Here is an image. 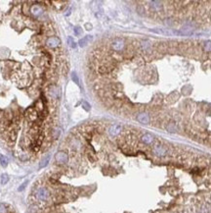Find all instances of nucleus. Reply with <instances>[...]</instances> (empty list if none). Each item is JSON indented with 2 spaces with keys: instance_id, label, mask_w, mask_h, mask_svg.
I'll use <instances>...</instances> for the list:
<instances>
[{
  "instance_id": "1",
  "label": "nucleus",
  "mask_w": 211,
  "mask_h": 213,
  "mask_svg": "<svg viewBox=\"0 0 211 213\" xmlns=\"http://www.w3.org/2000/svg\"><path fill=\"white\" fill-rule=\"evenodd\" d=\"M49 192L46 188H39L36 192V197L41 201H45L49 198Z\"/></svg>"
},
{
  "instance_id": "2",
  "label": "nucleus",
  "mask_w": 211,
  "mask_h": 213,
  "mask_svg": "<svg viewBox=\"0 0 211 213\" xmlns=\"http://www.w3.org/2000/svg\"><path fill=\"white\" fill-rule=\"evenodd\" d=\"M55 159L58 163L66 164V163L69 161V156H67V154L66 152H64V151H59L55 155Z\"/></svg>"
},
{
  "instance_id": "3",
  "label": "nucleus",
  "mask_w": 211,
  "mask_h": 213,
  "mask_svg": "<svg viewBox=\"0 0 211 213\" xmlns=\"http://www.w3.org/2000/svg\"><path fill=\"white\" fill-rule=\"evenodd\" d=\"M111 47L115 51H121L124 48V40L121 39H116L111 43Z\"/></svg>"
},
{
  "instance_id": "4",
  "label": "nucleus",
  "mask_w": 211,
  "mask_h": 213,
  "mask_svg": "<svg viewBox=\"0 0 211 213\" xmlns=\"http://www.w3.org/2000/svg\"><path fill=\"white\" fill-rule=\"evenodd\" d=\"M60 44H61L60 39H58V37H56V36L49 37V39H47V41H46V45L48 46V47H52V48L57 47V46H59Z\"/></svg>"
},
{
  "instance_id": "5",
  "label": "nucleus",
  "mask_w": 211,
  "mask_h": 213,
  "mask_svg": "<svg viewBox=\"0 0 211 213\" xmlns=\"http://www.w3.org/2000/svg\"><path fill=\"white\" fill-rule=\"evenodd\" d=\"M152 152H154V155L156 156H165L167 153V149L162 145H155L152 149Z\"/></svg>"
},
{
  "instance_id": "6",
  "label": "nucleus",
  "mask_w": 211,
  "mask_h": 213,
  "mask_svg": "<svg viewBox=\"0 0 211 213\" xmlns=\"http://www.w3.org/2000/svg\"><path fill=\"white\" fill-rule=\"evenodd\" d=\"M121 130H122V127L120 126V125H113V126H110V129H108V133H110V136L115 137L121 132Z\"/></svg>"
},
{
  "instance_id": "7",
  "label": "nucleus",
  "mask_w": 211,
  "mask_h": 213,
  "mask_svg": "<svg viewBox=\"0 0 211 213\" xmlns=\"http://www.w3.org/2000/svg\"><path fill=\"white\" fill-rule=\"evenodd\" d=\"M137 120L139 121L140 123L147 125L149 124V117L147 113H139V114L137 115Z\"/></svg>"
},
{
  "instance_id": "8",
  "label": "nucleus",
  "mask_w": 211,
  "mask_h": 213,
  "mask_svg": "<svg viewBox=\"0 0 211 213\" xmlns=\"http://www.w3.org/2000/svg\"><path fill=\"white\" fill-rule=\"evenodd\" d=\"M141 139H142V142H144V144H151L152 142L154 141V137L152 136V135H151V134H145V135L142 136Z\"/></svg>"
},
{
  "instance_id": "9",
  "label": "nucleus",
  "mask_w": 211,
  "mask_h": 213,
  "mask_svg": "<svg viewBox=\"0 0 211 213\" xmlns=\"http://www.w3.org/2000/svg\"><path fill=\"white\" fill-rule=\"evenodd\" d=\"M92 39H93L92 36H85L84 39H81L80 40H79L78 44L80 47H84V46L86 44H88L90 41H92Z\"/></svg>"
},
{
  "instance_id": "10",
  "label": "nucleus",
  "mask_w": 211,
  "mask_h": 213,
  "mask_svg": "<svg viewBox=\"0 0 211 213\" xmlns=\"http://www.w3.org/2000/svg\"><path fill=\"white\" fill-rule=\"evenodd\" d=\"M31 13H33L34 15H40L41 13H43V10L41 9L40 6H38V5H34V6L31 7Z\"/></svg>"
},
{
  "instance_id": "11",
  "label": "nucleus",
  "mask_w": 211,
  "mask_h": 213,
  "mask_svg": "<svg viewBox=\"0 0 211 213\" xmlns=\"http://www.w3.org/2000/svg\"><path fill=\"white\" fill-rule=\"evenodd\" d=\"M149 4H151V7L154 8V10H159L162 7L159 1H149Z\"/></svg>"
},
{
  "instance_id": "12",
  "label": "nucleus",
  "mask_w": 211,
  "mask_h": 213,
  "mask_svg": "<svg viewBox=\"0 0 211 213\" xmlns=\"http://www.w3.org/2000/svg\"><path fill=\"white\" fill-rule=\"evenodd\" d=\"M166 130L168 131L169 133H176L177 132V127H176L173 123H169L166 126Z\"/></svg>"
},
{
  "instance_id": "13",
  "label": "nucleus",
  "mask_w": 211,
  "mask_h": 213,
  "mask_svg": "<svg viewBox=\"0 0 211 213\" xmlns=\"http://www.w3.org/2000/svg\"><path fill=\"white\" fill-rule=\"evenodd\" d=\"M0 163H1V165L3 167H6L8 164V159L7 157L4 156V155H0Z\"/></svg>"
},
{
  "instance_id": "14",
  "label": "nucleus",
  "mask_w": 211,
  "mask_h": 213,
  "mask_svg": "<svg viewBox=\"0 0 211 213\" xmlns=\"http://www.w3.org/2000/svg\"><path fill=\"white\" fill-rule=\"evenodd\" d=\"M49 160H50V156H47L46 158H44L42 161L40 162V165H39V167L40 168H43V167H45V166L48 164V162H49Z\"/></svg>"
},
{
  "instance_id": "15",
  "label": "nucleus",
  "mask_w": 211,
  "mask_h": 213,
  "mask_svg": "<svg viewBox=\"0 0 211 213\" xmlns=\"http://www.w3.org/2000/svg\"><path fill=\"white\" fill-rule=\"evenodd\" d=\"M9 181V177L7 174H3L1 176V184L2 185H6Z\"/></svg>"
},
{
  "instance_id": "16",
  "label": "nucleus",
  "mask_w": 211,
  "mask_h": 213,
  "mask_svg": "<svg viewBox=\"0 0 211 213\" xmlns=\"http://www.w3.org/2000/svg\"><path fill=\"white\" fill-rule=\"evenodd\" d=\"M204 50L206 52H211V41L208 40L204 43Z\"/></svg>"
},
{
  "instance_id": "17",
  "label": "nucleus",
  "mask_w": 211,
  "mask_h": 213,
  "mask_svg": "<svg viewBox=\"0 0 211 213\" xmlns=\"http://www.w3.org/2000/svg\"><path fill=\"white\" fill-rule=\"evenodd\" d=\"M67 43H69V45L70 46V47H72V48L76 47V43L73 41V39H72V36H69V39H67Z\"/></svg>"
},
{
  "instance_id": "18",
  "label": "nucleus",
  "mask_w": 211,
  "mask_h": 213,
  "mask_svg": "<svg viewBox=\"0 0 211 213\" xmlns=\"http://www.w3.org/2000/svg\"><path fill=\"white\" fill-rule=\"evenodd\" d=\"M72 81H74V83H75L76 84H79L78 77H77V75H76V73H75V72H73L72 74Z\"/></svg>"
},
{
  "instance_id": "19",
  "label": "nucleus",
  "mask_w": 211,
  "mask_h": 213,
  "mask_svg": "<svg viewBox=\"0 0 211 213\" xmlns=\"http://www.w3.org/2000/svg\"><path fill=\"white\" fill-rule=\"evenodd\" d=\"M82 106H83V108L86 110V111H89L90 110V104L87 103L86 101H84L83 103H82Z\"/></svg>"
},
{
  "instance_id": "20",
  "label": "nucleus",
  "mask_w": 211,
  "mask_h": 213,
  "mask_svg": "<svg viewBox=\"0 0 211 213\" xmlns=\"http://www.w3.org/2000/svg\"><path fill=\"white\" fill-rule=\"evenodd\" d=\"M74 33H75L76 36H79V34H81V33H82L81 28H79V27L75 28V29H74Z\"/></svg>"
},
{
  "instance_id": "21",
  "label": "nucleus",
  "mask_w": 211,
  "mask_h": 213,
  "mask_svg": "<svg viewBox=\"0 0 211 213\" xmlns=\"http://www.w3.org/2000/svg\"><path fill=\"white\" fill-rule=\"evenodd\" d=\"M0 213H6V206L2 203H0Z\"/></svg>"
},
{
  "instance_id": "22",
  "label": "nucleus",
  "mask_w": 211,
  "mask_h": 213,
  "mask_svg": "<svg viewBox=\"0 0 211 213\" xmlns=\"http://www.w3.org/2000/svg\"><path fill=\"white\" fill-rule=\"evenodd\" d=\"M25 185H26V182H25V184H23V185H22V186H21V187H20V188H19V191H23V189H25Z\"/></svg>"
}]
</instances>
